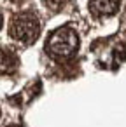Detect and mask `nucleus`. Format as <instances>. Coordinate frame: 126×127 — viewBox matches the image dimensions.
I'll return each mask as SVG.
<instances>
[{
  "label": "nucleus",
  "mask_w": 126,
  "mask_h": 127,
  "mask_svg": "<svg viewBox=\"0 0 126 127\" xmlns=\"http://www.w3.org/2000/svg\"><path fill=\"white\" fill-rule=\"evenodd\" d=\"M0 115H2V111H0Z\"/></svg>",
  "instance_id": "1a4fd4ad"
},
{
  "label": "nucleus",
  "mask_w": 126,
  "mask_h": 127,
  "mask_svg": "<svg viewBox=\"0 0 126 127\" xmlns=\"http://www.w3.org/2000/svg\"><path fill=\"white\" fill-rule=\"evenodd\" d=\"M121 0H89V9L95 16H112L117 12Z\"/></svg>",
  "instance_id": "7ed1b4c3"
},
{
  "label": "nucleus",
  "mask_w": 126,
  "mask_h": 127,
  "mask_svg": "<svg viewBox=\"0 0 126 127\" xmlns=\"http://www.w3.org/2000/svg\"><path fill=\"white\" fill-rule=\"evenodd\" d=\"M0 28H2V14H0Z\"/></svg>",
  "instance_id": "0eeeda50"
},
{
  "label": "nucleus",
  "mask_w": 126,
  "mask_h": 127,
  "mask_svg": "<svg viewBox=\"0 0 126 127\" xmlns=\"http://www.w3.org/2000/svg\"><path fill=\"white\" fill-rule=\"evenodd\" d=\"M9 33L14 40L21 42V44H32L37 40L39 33H40V23L39 18L33 12H18L12 21H11V28Z\"/></svg>",
  "instance_id": "f03ea898"
},
{
  "label": "nucleus",
  "mask_w": 126,
  "mask_h": 127,
  "mask_svg": "<svg viewBox=\"0 0 126 127\" xmlns=\"http://www.w3.org/2000/svg\"><path fill=\"white\" fill-rule=\"evenodd\" d=\"M9 127H18V125H9Z\"/></svg>",
  "instance_id": "6e6552de"
},
{
  "label": "nucleus",
  "mask_w": 126,
  "mask_h": 127,
  "mask_svg": "<svg viewBox=\"0 0 126 127\" xmlns=\"http://www.w3.org/2000/svg\"><path fill=\"white\" fill-rule=\"evenodd\" d=\"M77 47H79V37L68 26H61V28L54 30L49 35L47 44H46L47 52L58 59H65V58L74 56Z\"/></svg>",
  "instance_id": "f257e3e1"
},
{
  "label": "nucleus",
  "mask_w": 126,
  "mask_h": 127,
  "mask_svg": "<svg viewBox=\"0 0 126 127\" xmlns=\"http://www.w3.org/2000/svg\"><path fill=\"white\" fill-rule=\"evenodd\" d=\"M18 64H19V59L11 49H0V75L16 71Z\"/></svg>",
  "instance_id": "20e7f679"
},
{
  "label": "nucleus",
  "mask_w": 126,
  "mask_h": 127,
  "mask_svg": "<svg viewBox=\"0 0 126 127\" xmlns=\"http://www.w3.org/2000/svg\"><path fill=\"white\" fill-rule=\"evenodd\" d=\"M68 2V0H44V4L49 7V9H53V11H56V9H60L61 5H65Z\"/></svg>",
  "instance_id": "39448f33"
},
{
  "label": "nucleus",
  "mask_w": 126,
  "mask_h": 127,
  "mask_svg": "<svg viewBox=\"0 0 126 127\" xmlns=\"http://www.w3.org/2000/svg\"><path fill=\"white\" fill-rule=\"evenodd\" d=\"M9 2H12V4H21V2H25V0H9Z\"/></svg>",
  "instance_id": "423d86ee"
}]
</instances>
